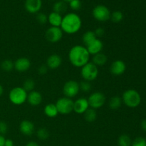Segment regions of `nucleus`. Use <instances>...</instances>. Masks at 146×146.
<instances>
[{
	"instance_id": "30",
	"label": "nucleus",
	"mask_w": 146,
	"mask_h": 146,
	"mask_svg": "<svg viewBox=\"0 0 146 146\" xmlns=\"http://www.w3.org/2000/svg\"><path fill=\"white\" fill-rule=\"evenodd\" d=\"M123 17L124 16L122 11L116 10V11H114L111 13L110 19L115 24H118V23L122 21V20L123 19Z\"/></svg>"
},
{
	"instance_id": "8",
	"label": "nucleus",
	"mask_w": 146,
	"mask_h": 146,
	"mask_svg": "<svg viewBox=\"0 0 146 146\" xmlns=\"http://www.w3.org/2000/svg\"><path fill=\"white\" fill-rule=\"evenodd\" d=\"M87 99L90 108L95 110L102 108L106 102V96L100 91H96L91 94Z\"/></svg>"
},
{
	"instance_id": "18",
	"label": "nucleus",
	"mask_w": 146,
	"mask_h": 146,
	"mask_svg": "<svg viewBox=\"0 0 146 146\" xmlns=\"http://www.w3.org/2000/svg\"><path fill=\"white\" fill-rule=\"evenodd\" d=\"M86 47L90 55L94 56L102 52V50L104 48V43L100 38H97L96 39L94 40L93 42H91Z\"/></svg>"
},
{
	"instance_id": "10",
	"label": "nucleus",
	"mask_w": 146,
	"mask_h": 146,
	"mask_svg": "<svg viewBox=\"0 0 146 146\" xmlns=\"http://www.w3.org/2000/svg\"><path fill=\"white\" fill-rule=\"evenodd\" d=\"M63 35L64 32L60 27H50L46 31L45 38L48 42L55 44L62 39Z\"/></svg>"
},
{
	"instance_id": "41",
	"label": "nucleus",
	"mask_w": 146,
	"mask_h": 146,
	"mask_svg": "<svg viewBox=\"0 0 146 146\" xmlns=\"http://www.w3.org/2000/svg\"><path fill=\"white\" fill-rule=\"evenodd\" d=\"M6 138H4V135H0V146H4Z\"/></svg>"
},
{
	"instance_id": "7",
	"label": "nucleus",
	"mask_w": 146,
	"mask_h": 146,
	"mask_svg": "<svg viewBox=\"0 0 146 146\" xmlns=\"http://www.w3.org/2000/svg\"><path fill=\"white\" fill-rule=\"evenodd\" d=\"M111 14V12L109 9L104 4L96 5L92 11L93 17L99 22H106L110 20Z\"/></svg>"
},
{
	"instance_id": "15",
	"label": "nucleus",
	"mask_w": 146,
	"mask_h": 146,
	"mask_svg": "<svg viewBox=\"0 0 146 146\" xmlns=\"http://www.w3.org/2000/svg\"><path fill=\"white\" fill-rule=\"evenodd\" d=\"M88 99L79 98L74 101V111L77 114H84L89 108Z\"/></svg>"
},
{
	"instance_id": "38",
	"label": "nucleus",
	"mask_w": 146,
	"mask_h": 146,
	"mask_svg": "<svg viewBox=\"0 0 146 146\" xmlns=\"http://www.w3.org/2000/svg\"><path fill=\"white\" fill-rule=\"evenodd\" d=\"M4 146H14V141L11 139H6L4 143Z\"/></svg>"
},
{
	"instance_id": "20",
	"label": "nucleus",
	"mask_w": 146,
	"mask_h": 146,
	"mask_svg": "<svg viewBox=\"0 0 146 146\" xmlns=\"http://www.w3.org/2000/svg\"><path fill=\"white\" fill-rule=\"evenodd\" d=\"M44 113L48 118H55L59 114L55 104H48L46 105L44 108Z\"/></svg>"
},
{
	"instance_id": "2",
	"label": "nucleus",
	"mask_w": 146,
	"mask_h": 146,
	"mask_svg": "<svg viewBox=\"0 0 146 146\" xmlns=\"http://www.w3.org/2000/svg\"><path fill=\"white\" fill-rule=\"evenodd\" d=\"M82 27V20L78 14L69 12L63 17L60 28L67 34H75L80 31Z\"/></svg>"
},
{
	"instance_id": "35",
	"label": "nucleus",
	"mask_w": 146,
	"mask_h": 146,
	"mask_svg": "<svg viewBox=\"0 0 146 146\" xmlns=\"http://www.w3.org/2000/svg\"><path fill=\"white\" fill-rule=\"evenodd\" d=\"M8 131V125L6 122L0 121V135H4Z\"/></svg>"
},
{
	"instance_id": "32",
	"label": "nucleus",
	"mask_w": 146,
	"mask_h": 146,
	"mask_svg": "<svg viewBox=\"0 0 146 146\" xmlns=\"http://www.w3.org/2000/svg\"><path fill=\"white\" fill-rule=\"evenodd\" d=\"M79 87L80 91L84 93H88L92 88L91 82H88L86 81H83L81 83H79Z\"/></svg>"
},
{
	"instance_id": "11",
	"label": "nucleus",
	"mask_w": 146,
	"mask_h": 146,
	"mask_svg": "<svg viewBox=\"0 0 146 146\" xmlns=\"http://www.w3.org/2000/svg\"><path fill=\"white\" fill-rule=\"evenodd\" d=\"M109 70L112 75L119 76L123 75L126 71V64L123 60H115L111 63Z\"/></svg>"
},
{
	"instance_id": "19",
	"label": "nucleus",
	"mask_w": 146,
	"mask_h": 146,
	"mask_svg": "<svg viewBox=\"0 0 146 146\" xmlns=\"http://www.w3.org/2000/svg\"><path fill=\"white\" fill-rule=\"evenodd\" d=\"M62 19L63 16L61 14L52 11L48 15V23L51 25V27H60Z\"/></svg>"
},
{
	"instance_id": "33",
	"label": "nucleus",
	"mask_w": 146,
	"mask_h": 146,
	"mask_svg": "<svg viewBox=\"0 0 146 146\" xmlns=\"http://www.w3.org/2000/svg\"><path fill=\"white\" fill-rule=\"evenodd\" d=\"M68 6L73 11H78L81 8V0H71L68 2Z\"/></svg>"
},
{
	"instance_id": "4",
	"label": "nucleus",
	"mask_w": 146,
	"mask_h": 146,
	"mask_svg": "<svg viewBox=\"0 0 146 146\" xmlns=\"http://www.w3.org/2000/svg\"><path fill=\"white\" fill-rule=\"evenodd\" d=\"M28 93L21 86L13 88L9 93L10 102L15 106L23 105L27 102Z\"/></svg>"
},
{
	"instance_id": "22",
	"label": "nucleus",
	"mask_w": 146,
	"mask_h": 146,
	"mask_svg": "<svg viewBox=\"0 0 146 146\" xmlns=\"http://www.w3.org/2000/svg\"><path fill=\"white\" fill-rule=\"evenodd\" d=\"M67 9H68V4L62 0L56 1L53 5V11L61 14V15L63 14H65L67 11Z\"/></svg>"
},
{
	"instance_id": "16",
	"label": "nucleus",
	"mask_w": 146,
	"mask_h": 146,
	"mask_svg": "<svg viewBox=\"0 0 146 146\" xmlns=\"http://www.w3.org/2000/svg\"><path fill=\"white\" fill-rule=\"evenodd\" d=\"M62 64V58L59 54H53L47 58L46 65L48 69L56 70L59 68Z\"/></svg>"
},
{
	"instance_id": "42",
	"label": "nucleus",
	"mask_w": 146,
	"mask_h": 146,
	"mask_svg": "<svg viewBox=\"0 0 146 146\" xmlns=\"http://www.w3.org/2000/svg\"><path fill=\"white\" fill-rule=\"evenodd\" d=\"M3 94H4V88H3L2 85L0 84V97L3 95Z\"/></svg>"
},
{
	"instance_id": "3",
	"label": "nucleus",
	"mask_w": 146,
	"mask_h": 146,
	"mask_svg": "<svg viewBox=\"0 0 146 146\" xmlns=\"http://www.w3.org/2000/svg\"><path fill=\"white\" fill-rule=\"evenodd\" d=\"M123 104H125L130 108H135L141 104V96L135 89H128L123 94L122 97Z\"/></svg>"
},
{
	"instance_id": "43",
	"label": "nucleus",
	"mask_w": 146,
	"mask_h": 146,
	"mask_svg": "<svg viewBox=\"0 0 146 146\" xmlns=\"http://www.w3.org/2000/svg\"><path fill=\"white\" fill-rule=\"evenodd\" d=\"M62 1H65V2H66V3H68V2H69V1H71V0H62Z\"/></svg>"
},
{
	"instance_id": "29",
	"label": "nucleus",
	"mask_w": 146,
	"mask_h": 146,
	"mask_svg": "<svg viewBox=\"0 0 146 146\" xmlns=\"http://www.w3.org/2000/svg\"><path fill=\"white\" fill-rule=\"evenodd\" d=\"M36 137L41 141H46L50 136V133L46 128H40L36 132Z\"/></svg>"
},
{
	"instance_id": "5",
	"label": "nucleus",
	"mask_w": 146,
	"mask_h": 146,
	"mask_svg": "<svg viewBox=\"0 0 146 146\" xmlns=\"http://www.w3.org/2000/svg\"><path fill=\"white\" fill-rule=\"evenodd\" d=\"M99 70L94 63L89 61L81 68V76L84 81L92 82L98 76Z\"/></svg>"
},
{
	"instance_id": "13",
	"label": "nucleus",
	"mask_w": 146,
	"mask_h": 146,
	"mask_svg": "<svg viewBox=\"0 0 146 146\" xmlns=\"http://www.w3.org/2000/svg\"><path fill=\"white\" fill-rule=\"evenodd\" d=\"M42 7V0H25L24 8L30 14H37Z\"/></svg>"
},
{
	"instance_id": "12",
	"label": "nucleus",
	"mask_w": 146,
	"mask_h": 146,
	"mask_svg": "<svg viewBox=\"0 0 146 146\" xmlns=\"http://www.w3.org/2000/svg\"><path fill=\"white\" fill-rule=\"evenodd\" d=\"M14 69L18 72H26L31 68V62L27 57H21L14 61Z\"/></svg>"
},
{
	"instance_id": "25",
	"label": "nucleus",
	"mask_w": 146,
	"mask_h": 146,
	"mask_svg": "<svg viewBox=\"0 0 146 146\" xmlns=\"http://www.w3.org/2000/svg\"><path fill=\"white\" fill-rule=\"evenodd\" d=\"M84 118L86 121L88 123H93L96 120L97 112L96 110L89 108L84 114Z\"/></svg>"
},
{
	"instance_id": "31",
	"label": "nucleus",
	"mask_w": 146,
	"mask_h": 146,
	"mask_svg": "<svg viewBox=\"0 0 146 146\" xmlns=\"http://www.w3.org/2000/svg\"><path fill=\"white\" fill-rule=\"evenodd\" d=\"M36 21L38 24H41V25H44L46 24L48 22V15H46V14L42 12H38L36 14Z\"/></svg>"
},
{
	"instance_id": "9",
	"label": "nucleus",
	"mask_w": 146,
	"mask_h": 146,
	"mask_svg": "<svg viewBox=\"0 0 146 146\" xmlns=\"http://www.w3.org/2000/svg\"><path fill=\"white\" fill-rule=\"evenodd\" d=\"M80 91L79 83L74 80H69L63 86V94L64 97L71 98L76 96Z\"/></svg>"
},
{
	"instance_id": "37",
	"label": "nucleus",
	"mask_w": 146,
	"mask_h": 146,
	"mask_svg": "<svg viewBox=\"0 0 146 146\" xmlns=\"http://www.w3.org/2000/svg\"><path fill=\"white\" fill-rule=\"evenodd\" d=\"M94 31L98 38H101V37H103L104 36V34H105V30H104L103 28H101V27H98V28Z\"/></svg>"
},
{
	"instance_id": "21",
	"label": "nucleus",
	"mask_w": 146,
	"mask_h": 146,
	"mask_svg": "<svg viewBox=\"0 0 146 146\" xmlns=\"http://www.w3.org/2000/svg\"><path fill=\"white\" fill-rule=\"evenodd\" d=\"M108 61V56L104 53L101 52L96 55L93 56L92 61L96 66H104Z\"/></svg>"
},
{
	"instance_id": "23",
	"label": "nucleus",
	"mask_w": 146,
	"mask_h": 146,
	"mask_svg": "<svg viewBox=\"0 0 146 146\" xmlns=\"http://www.w3.org/2000/svg\"><path fill=\"white\" fill-rule=\"evenodd\" d=\"M122 104L123 101L121 97L115 96L111 97L108 101V107L110 109L113 110V111H116L121 108Z\"/></svg>"
},
{
	"instance_id": "34",
	"label": "nucleus",
	"mask_w": 146,
	"mask_h": 146,
	"mask_svg": "<svg viewBox=\"0 0 146 146\" xmlns=\"http://www.w3.org/2000/svg\"><path fill=\"white\" fill-rule=\"evenodd\" d=\"M131 146H146V138L143 137H137L132 141Z\"/></svg>"
},
{
	"instance_id": "1",
	"label": "nucleus",
	"mask_w": 146,
	"mask_h": 146,
	"mask_svg": "<svg viewBox=\"0 0 146 146\" xmlns=\"http://www.w3.org/2000/svg\"><path fill=\"white\" fill-rule=\"evenodd\" d=\"M90 54L84 45H75L68 51V60L72 66L81 68L90 61Z\"/></svg>"
},
{
	"instance_id": "24",
	"label": "nucleus",
	"mask_w": 146,
	"mask_h": 146,
	"mask_svg": "<svg viewBox=\"0 0 146 146\" xmlns=\"http://www.w3.org/2000/svg\"><path fill=\"white\" fill-rule=\"evenodd\" d=\"M97 37L96 36L94 31H87L83 34L82 36V42L84 44V46H87L88 44L96 39Z\"/></svg>"
},
{
	"instance_id": "14",
	"label": "nucleus",
	"mask_w": 146,
	"mask_h": 146,
	"mask_svg": "<svg viewBox=\"0 0 146 146\" xmlns=\"http://www.w3.org/2000/svg\"><path fill=\"white\" fill-rule=\"evenodd\" d=\"M19 131L26 136H31L35 132V125L29 120H23L19 124Z\"/></svg>"
},
{
	"instance_id": "28",
	"label": "nucleus",
	"mask_w": 146,
	"mask_h": 146,
	"mask_svg": "<svg viewBox=\"0 0 146 146\" xmlns=\"http://www.w3.org/2000/svg\"><path fill=\"white\" fill-rule=\"evenodd\" d=\"M35 81L32 78H27L23 83L22 88L27 91V93H29L31 91H34L35 88Z\"/></svg>"
},
{
	"instance_id": "27",
	"label": "nucleus",
	"mask_w": 146,
	"mask_h": 146,
	"mask_svg": "<svg viewBox=\"0 0 146 146\" xmlns=\"http://www.w3.org/2000/svg\"><path fill=\"white\" fill-rule=\"evenodd\" d=\"M0 66L3 71L9 72V71H11L13 69H14V61L10 59H5L1 61Z\"/></svg>"
},
{
	"instance_id": "36",
	"label": "nucleus",
	"mask_w": 146,
	"mask_h": 146,
	"mask_svg": "<svg viewBox=\"0 0 146 146\" xmlns=\"http://www.w3.org/2000/svg\"><path fill=\"white\" fill-rule=\"evenodd\" d=\"M48 71V68L47 67V66L46 64H42V65L40 66L38 68V74L39 75H45V74H47Z\"/></svg>"
},
{
	"instance_id": "40",
	"label": "nucleus",
	"mask_w": 146,
	"mask_h": 146,
	"mask_svg": "<svg viewBox=\"0 0 146 146\" xmlns=\"http://www.w3.org/2000/svg\"><path fill=\"white\" fill-rule=\"evenodd\" d=\"M25 146H39L38 143L35 142V141H29L26 144Z\"/></svg>"
},
{
	"instance_id": "39",
	"label": "nucleus",
	"mask_w": 146,
	"mask_h": 146,
	"mask_svg": "<svg viewBox=\"0 0 146 146\" xmlns=\"http://www.w3.org/2000/svg\"><path fill=\"white\" fill-rule=\"evenodd\" d=\"M141 128L143 131L146 132V119H143L141 123Z\"/></svg>"
},
{
	"instance_id": "6",
	"label": "nucleus",
	"mask_w": 146,
	"mask_h": 146,
	"mask_svg": "<svg viewBox=\"0 0 146 146\" xmlns=\"http://www.w3.org/2000/svg\"><path fill=\"white\" fill-rule=\"evenodd\" d=\"M58 113L61 115H68L74 111V101L71 98L61 97L55 104Z\"/></svg>"
},
{
	"instance_id": "17",
	"label": "nucleus",
	"mask_w": 146,
	"mask_h": 146,
	"mask_svg": "<svg viewBox=\"0 0 146 146\" xmlns=\"http://www.w3.org/2000/svg\"><path fill=\"white\" fill-rule=\"evenodd\" d=\"M43 101V96L38 91H34L28 93L27 101L31 106H38L41 105Z\"/></svg>"
},
{
	"instance_id": "26",
	"label": "nucleus",
	"mask_w": 146,
	"mask_h": 146,
	"mask_svg": "<svg viewBox=\"0 0 146 146\" xmlns=\"http://www.w3.org/2000/svg\"><path fill=\"white\" fill-rule=\"evenodd\" d=\"M132 140L128 134H122L120 135L117 141L118 146H131Z\"/></svg>"
}]
</instances>
